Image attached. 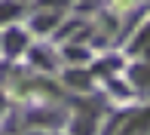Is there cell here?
<instances>
[{
	"mask_svg": "<svg viewBox=\"0 0 150 135\" xmlns=\"http://www.w3.org/2000/svg\"><path fill=\"white\" fill-rule=\"evenodd\" d=\"M22 46H25V34H18V31L6 34V52H18Z\"/></svg>",
	"mask_w": 150,
	"mask_h": 135,
	"instance_id": "obj_1",
	"label": "cell"
},
{
	"mask_svg": "<svg viewBox=\"0 0 150 135\" xmlns=\"http://www.w3.org/2000/svg\"><path fill=\"white\" fill-rule=\"evenodd\" d=\"M18 16V6L16 3H0V22H9V18Z\"/></svg>",
	"mask_w": 150,
	"mask_h": 135,
	"instance_id": "obj_2",
	"label": "cell"
},
{
	"mask_svg": "<svg viewBox=\"0 0 150 135\" xmlns=\"http://www.w3.org/2000/svg\"><path fill=\"white\" fill-rule=\"evenodd\" d=\"M55 22H58V16H43V18H37V28H52Z\"/></svg>",
	"mask_w": 150,
	"mask_h": 135,
	"instance_id": "obj_3",
	"label": "cell"
},
{
	"mask_svg": "<svg viewBox=\"0 0 150 135\" xmlns=\"http://www.w3.org/2000/svg\"><path fill=\"white\" fill-rule=\"evenodd\" d=\"M67 80H71V83H80V86H83L89 77H86V74H67Z\"/></svg>",
	"mask_w": 150,
	"mask_h": 135,
	"instance_id": "obj_4",
	"label": "cell"
}]
</instances>
